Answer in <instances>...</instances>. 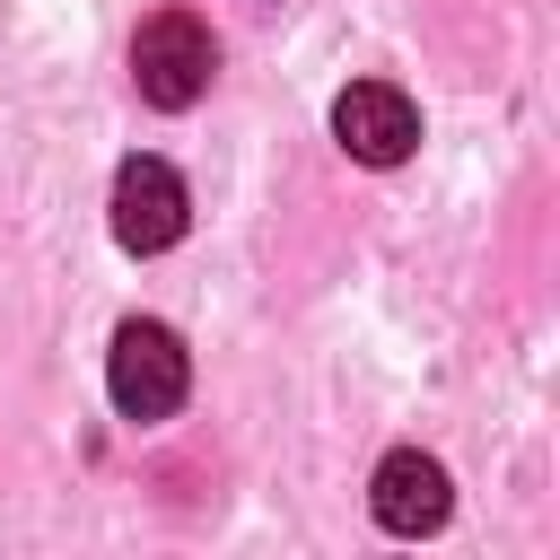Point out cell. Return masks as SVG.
Masks as SVG:
<instances>
[{
    "label": "cell",
    "instance_id": "6da1fadb",
    "mask_svg": "<svg viewBox=\"0 0 560 560\" xmlns=\"http://www.w3.org/2000/svg\"><path fill=\"white\" fill-rule=\"evenodd\" d=\"M210 79H219V44H210V26L192 9L140 18V35H131V88H140V105L184 114V105L210 96Z\"/></svg>",
    "mask_w": 560,
    "mask_h": 560
},
{
    "label": "cell",
    "instance_id": "7a4b0ae2",
    "mask_svg": "<svg viewBox=\"0 0 560 560\" xmlns=\"http://www.w3.org/2000/svg\"><path fill=\"white\" fill-rule=\"evenodd\" d=\"M184 385H192L184 341H175L158 315H131V324L114 332V350H105V394H114V411H122V420H166V411L184 402Z\"/></svg>",
    "mask_w": 560,
    "mask_h": 560
},
{
    "label": "cell",
    "instance_id": "3957f363",
    "mask_svg": "<svg viewBox=\"0 0 560 560\" xmlns=\"http://www.w3.org/2000/svg\"><path fill=\"white\" fill-rule=\"evenodd\" d=\"M192 219V192L166 158H122L114 166V245L122 254H166Z\"/></svg>",
    "mask_w": 560,
    "mask_h": 560
},
{
    "label": "cell",
    "instance_id": "277c9868",
    "mask_svg": "<svg viewBox=\"0 0 560 560\" xmlns=\"http://www.w3.org/2000/svg\"><path fill=\"white\" fill-rule=\"evenodd\" d=\"M332 140L359 158V166H402L411 140H420V105L394 88V79H350L332 96Z\"/></svg>",
    "mask_w": 560,
    "mask_h": 560
},
{
    "label": "cell",
    "instance_id": "5b68a950",
    "mask_svg": "<svg viewBox=\"0 0 560 560\" xmlns=\"http://www.w3.org/2000/svg\"><path fill=\"white\" fill-rule=\"evenodd\" d=\"M368 508H376V525L385 534H438L446 516H455V481H446V464L438 455H420V446H394L385 464H376V481H368Z\"/></svg>",
    "mask_w": 560,
    "mask_h": 560
}]
</instances>
